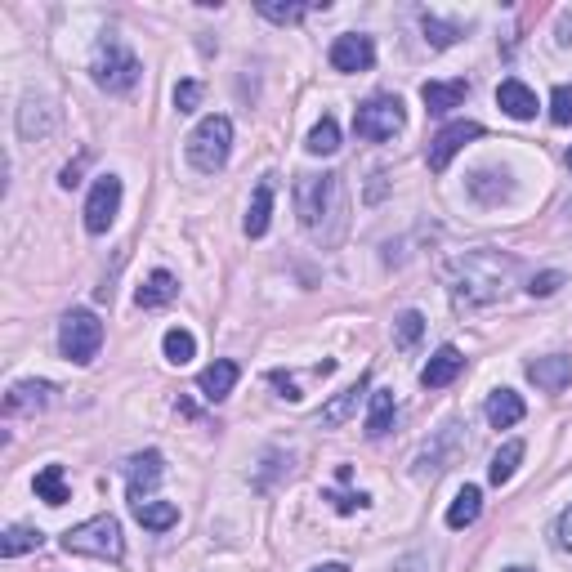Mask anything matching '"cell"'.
Here are the masks:
<instances>
[{"label":"cell","instance_id":"cell-1","mask_svg":"<svg viewBox=\"0 0 572 572\" xmlns=\"http://www.w3.org/2000/svg\"><path fill=\"white\" fill-rule=\"evenodd\" d=\"M295 211H300L304 233L318 246H340L349 228V197L340 175H300L295 184Z\"/></svg>","mask_w":572,"mask_h":572},{"label":"cell","instance_id":"cell-2","mask_svg":"<svg viewBox=\"0 0 572 572\" xmlns=\"http://www.w3.org/2000/svg\"><path fill=\"white\" fill-rule=\"evenodd\" d=\"M510 282V260L497 251H470L461 260H452V300L456 309H479L505 295Z\"/></svg>","mask_w":572,"mask_h":572},{"label":"cell","instance_id":"cell-3","mask_svg":"<svg viewBox=\"0 0 572 572\" xmlns=\"http://www.w3.org/2000/svg\"><path fill=\"white\" fill-rule=\"evenodd\" d=\"M139 72H143L139 54L130 50L121 36H103V41L94 45L90 76H94V85H99V90H108V94H130V90L139 85Z\"/></svg>","mask_w":572,"mask_h":572},{"label":"cell","instance_id":"cell-4","mask_svg":"<svg viewBox=\"0 0 572 572\" xmlns=\"http://www.w3.org/2000/svg\"><path fill=\"white\" fill-rule=\"evenodd\" d=\"M63 550H68V555L112 559V564H117V559L126 555V537H121V523L112 519V514H94V519L63 532Z\"/></svg>","mask_w":572,"mask_h":572},{"label":"cell","instance_id":"cell-5","mask_svg":"<svg viewBox=\"0 0 572 572\" xmlns=\"http://www.w3.org/2000/svg\"><path fill=\"white\" fill-rule=\"evenodd\" d=\"M228 152H233V121L219 117V112L197 121V130L188 135V161H193V170L215 175V170L228 166Z\"/></svg>","mask_w":572,"mask_h":572},{"label":"cell","instance_id":"cell-6","mask_svg":"<svg viewBox=\"0 0 572 572\" xmlns=\"http://www.w3.org/2000/svg\"><path fill=\"white\" fill-rule=\"evenodd\" d=\"M99 345H103V322L94 318L90 309L63 313V322H59V349H63V358L76 362V367H85V362L99 358Z\"/></svg>","mask_w":572,"mask_h":572},{"label":"cell","instance_id":"cell-7","mask_svg":"<svg viewBox=\"0 0 572 572\" xmlns=\"http://www.w3.org/2000/svg\"><path fill=\"white\" fill-rule=\"evenodd\" d=\"M403 126H407V117H403V103H398L394 94H376V99H367L354 112V130H358V139H367V143L394 139Z\"/></svg>","mask_w":572,"mask_h":572},{"label":"cell","instance_id":"cell-8","mask_svg":"<svg viewBox=\"0 0 572 572\" xmlns=\"http://www.w3.org/2000/svg\"><path fill=\"white\" fill-rule=\"evenodd\" d=\"M121 211V179L117 175H99L90 188V197H85V233L103 237L112 228V219Z\"/></svg>","mask_w":572,"mask_h":572},{"label":"cell","instance_id":"cell-9","mask_svg":"<svg viewBox=\"0 0 572 572\" xmlns=\"http://www.w3.org/2000/svg\"><path fill=\"white\" fill-rule=\"evenodd\" d=\"M470 139H483V126H479V121H452V126H443V130L434 135V143H429V170H434V175H443V170L452 166V157H456V152H461Z\"/></svg>","mask_w":572,"mask_h":572},{"label":"cell","instance_id":"cell-10","mask_svg":"<svg viewBox=\"0 0 572 572\" xmlns=\"http://www.w3.org/2000/svg\"><path fill=\"white\" fill-rule=\"evenodd\" d=\"M161 474H166V461H161V452H139L126 461V483H130V505L139 501H152L148 492L161 483Z\"/></svg>","mask_w":572,"mask_h":572},{"label":"cell","instance_id":"cell-11","mask_svg":"<svg viewBox=\"0 0 572 572\" xmlns=\"http://www.w3.org/2000/svg\"><path fill=\"white\" fill-rule=\"evenodd\" d=\"M331 68L336 72H367L371 63H376V45H371V36H336L331 41Z\"/></svg>","mask_w":572,"mask_h":572},{"label":"cell","instance_id":"cell-12","mask_svg":"<svg viewBox=\"0 0 572 572\" xmlns=\"http://www.w3.org/2000/svg\"><path fill=\"white\" fill-rule=\"evenodd\" d=\"M237 376H242V371H237V362H233V358H215L211 367H206L202 376H197V389H202L206 403H224V398L233 394Z\"/></svg>","mask_w":572,"mask_h":572},{"label":"cell","instance_id":"cell-13","mask_svg":"<svg viewBox=\"0 0 572 572\" xmlns=\"http://www.w3.org/2000/svg\"><path fill=\"white\" fill-rule=\"evenodd\" d=\"M461 371H465L461 349H456V345H443L434 358L425 362V371H421V385H425V389H447L456 376H461Z\"/></svg>","mask_w":572,"mask_h":572},{"label":"cell","instance_id":"cell-14","mask_svg":"<svg viewBox=\"0 0 572 572\" xmlns=\"http://www.w3.org/2000/svg\"><path fill=\"white\" fill-rule=\"evenodd\" d=\"M528 380L537 389H546V394H559V389H568V380H572V358H564V354L532 358L528 362Z\"/></svg>","mask_w":572,"mask_h":572},{"label":"cell","instance_id":"cell-15","mask_svg":"<svg viewBox=\"0 0 572 572\" xmlns=\"http://www.w3.org/2000/svg\"><path fill=\"white\" fill-rule=\"evenodd\" d=\"M465 94H470L465 81H425L421 85V103H425V112H434V117H447L452 108H461Z\"/></svg>","mask_w":572,"mask_h":572},{"label":"cell","instance_id":"cell-16","mask_svg":"<svg viewBox=\"0 0 572 572\" xmlns=\"http://www.w3.org/2000/svg\"><path fill=\"white\" fill-rule=\"evenodd\" d=\"M50 398H54V385H50V380H18V385L5 394V412H9V416L36 412V407H50Z\"/></svg>","mask_w":572,"mask_h":572},{"label":"cell","instance_id":"cell-17","mask_svg":"<svg viewBox=\"0 0 572 572\" xmlns=\"http://www.w3.org/2000/svg\"><path fill=\"white\" fill-rule=\"evenodd\" d=\"M497 103H501L505 117H514V121H532V117H537V94H532L523 81H514V76H510V81H501Z\"/></svg>","mask_w":572,"mask_h":572},{"label":"cell","instance_id":"cell-18","mask_svg":"<svg viewBox=\"0 0 572 572\" xmlns=\"http://www.w3.org/2000/svg\"><path fill=\"white\" fill-rule=\"evenodd\" d=\"M362 389H367V376H358L349 389H340V394L331 398V403L318 412V425H322V429H336V425H345L349 416L358 412V398H362Z\"/></svg>","mask_w":572,"mask_h":572},{"label":"cell","instance_id":"cell-19","mask_svg":"<svg viewBox=\"0 0 572 572\" xmlns=\"http://www.w3.org/2000/svg\"><path fill=\"white\" fill-rule=\"evenodd\" d=\"M269 219H273V175H264L255 184V197H251V211H246V237H264L269 233Z\"/></svg>","mask_w":572,"mask_h":572},{"label":"cell","instance_id":"cell-20","mask_svg":"<svg viewBox=\"0 0 572 572\" xmlns=\"http://www.w3.org/2000/svg\"><path fill=\"white\" fill-rule=\"evenodd\" d=\"M179 295V282H175V273H166V269H157L148 282L135 291V304L139 309H161V304H170Z\"/></svg>","mask_w":572,"mask_h":572},{"label":"cell","instance_id":"cell-21","mask_svg":"<svg viewBox=\"0 0 572 572\" xmlns=\"http://www.w3.org/2000/svg\"><path fill=\"white\" fill-rule=\"evenodd\" d=\"M483 412H488V421L497 425V429H510V425H519L523 416H528V407H523V398L514 394V389H497V394L488 398V407H483Z\"/></svg>","mask_w":572,"mask_h":572},{"label":"cell","instance_id":"cell-22","mask_svg":"<svg viewBox=\"0 0 572 572\" xmlns=\"http://www.w3.org/2000/svg\"><path fill=\"white\" fill-rule=\"evenodd\" d=\"M479 510H483V492L474 488V483H465L461 492H456V501L447 505V528H470L474 519H479Z\"/></svg>","mask_w":572,"mask_h":572},{"label":"cell","instance_id":"cell-23","mask_svg":"<svg viewBox=\"0 0 572 572\" xmlns=\"http://www.w3.org/2000/svg\"><path fill=\"white\" fill-rule=\"evenodd\" d=\"M394 389H376L371 394V407H367V438H385L389 425H394Z\"/></svg>","mask_w":572,"mask_h":572},{"label":"cell","instance_id":"cell-24","mask_svg":"<svg viewBox=\"0 0 572 572\" xmlns=\"http://www.w3.org/2000/svg\"><path fill=\"white\" fill-rule=\"evenodd\" d=\"M130 510H135V519L148 532H166L179 523V505H170V501H139V505H130Z\"/></svg>","mask_w":572,"mask_h":572},{"label":"cell","instance_id":"cell-25","mask_svg":"<svg viewBox=\"0 0 572 572\" xmlns=\"http://www.w3.org/2000/svg\"><path fill=\"white\" fill-rule=\"evenodd\" d=\"M523 452H528V447H523V438H510V443H505L501 452L492 456V465H488V479L497 483V488H505V483L514 479V470H519Z\"/></svg>","mask_w":572,"mask_h":572},{"label":"cell","instance_id":"cell-26","mask_svg":"<svg viewBox=\"0 0 572 572\" xmlns=\"http://www.w3.org/2000/svg\"><path fill=\"white\" fill-rule=\"evenodd\" d=\"M36 497H41L45 505H54V510H59L63 501H72L68 479H63V465H45V470L36 474Z\"/></svg>","mask_w":572,"mask_h":572},{"label":"cell","instance_id":"cell-27","mask_svg":"<svg viewBox=\"0 0 572 572\" xmlns=\"http://www.w3.org/2000/svg\"><path fill=\"white\" fill-rule=\"evenodd\" d=\"M161 354H166V362H175V367H188V362L197 358V340H193V331L170 327L166 336H161Z\"/></svg>","mask_w":572,"mask_h":572},{"label":"cell","instance_id":"cell-28","mask_svg":"<svg viewBox=\"0 0 572 572\" xmlns=\"http://www.w3.org/2000/svg\"><path fill=\"white\" fill-rule=\"evenodd\" d=\"M41 528H23V523H18V528H9L5 537H0V555L5 559H18V555H27V550H41Z\"/></svg>","mask_w":572,"mask_h":572},{"label":"cell","instance_id":"cell-29","mask_svg":"<svg viewBox=\"0 0 572 572\" xmlns=\"http://www.w3.org/2000/svg\"><path fill=\"white\" fill-rule=\"evenodd\" d=\"M304 148L313 152V157H331V152L340 148V126H336V117H322L318 126L309 130V143Z\"/></svg>","mask_w":572,"mask_h":572},{"label":"cell","instance_id":"cell-30","mask_svg":"<svg viewBox=\"0 0 572 572\" xmlns=\"http://www.w3.org/2000/svg\"><path fill=\"white\" fill-rule=\"evenodd\" d=\"M313 9H327V0H318V5H278V0H260V14L269 18V23H300L304 14H313Z\"/></svg>","mask_w":572,"mask_h":572},{"label":"cell","instance_id":"cell-31","mask_svg":"<svg viewBox=\"0 0 572 572\" xmlns=\"http://www.w3.org/2000/svg\"><path fill=\"white\" fill-rule=\"evenodd\" d=\"M421 27H425V41L434 45V50H447V45L461 41V27L443 23V18H434V14H421Z\"/></svg>","mask_w":572,"mask_h":572},{"label":"cell","instance_id":"cell-32","mask_svg":"<svg viewBox=\"0 0 572 572\" xmlns=\"http://www.w3.org/2000/svg\"><path fill=\"white\" fill-rule=\"evenodd\" d=\"M421 336H425V318L416 309H407L403 318H398V349H416Z\"/></svg>","mask_w":572,"mask_h":572},{"label":"cell","instance_id":"cell-33","mask_svg":"<svg viewBox=\"0 0 572 572\" xmlns=\"http://www.w3.org/2000/svg\"><path fill=\"white\" fill-rule=\"evenodd\" d=\"M550 121L555 126H572V85H555V94H550Z\"/></svg>","mask_w":572,"mask_h":572},{"label":"cell","instance_id":"cell-34","mask_svg":"<svg viewBox=\"0 0 572 572\" xmlns=\"http://www.w3.org/2000/svg\"><path fill=\"white\" fill-rule=\"evenodd\" d=\"M175 108L179 112H197V108H202V81H179L175 85Z\"/></svg>","mask_w":572,"mask_h":572},{"label":"cell","instance_id":"cell-35","mask_svg":"<svg viewBox=\"0 0 572 572\" xmlns=\"http://www.w3.org/2000/svg\"><path fill=\"white\" fill-rule=\"evenodd\" d=\"M559 286H564V273H559V269H546V273H537V278L528 282V295H537V300H546V295H555Z\"/></svg>","mask_w":572,"mask_h":572},{"label":"cell","instance_id":"cell-36","mask_svg":"<svg viewBox=\"0 0 572 572\" xmlns=\"http://www.w3.org/2000/svg\"><path fill=\"white\" fill-rule=\"evenodd\" d=\"M327 501L336 505L340 514H354V510H362V505H367L371 497H362V492H358V497H354V492H327Z\"/></svg>","mask_w":572,"mask_h":572},{"label":"cell","instance_id":"cell-37","mask_svg":"<svg viewBox=\"0 0 572 572\" xmlns=\"http://www.w3.org/2000/svg\"><path fill=\"white\" fill-rule=\"evenodd\" d=\"M269 380L282 389V398H286V403H300V389H295V380L286 376V371H269Z\"/></svg>","mask_w":572,"mask_h":572},{"label":"cell","instance_id":"cell-38","mask_svg":"<svg viewBox=\"0 0 572 572\" xmlns=\"http://www.w3.org/2000/svg\"><path fill=\"white\" fill-rule=\"evenodd\" d=\"M394 572H429V559L425 555H403L394 564Z\"/></svg>","mask_w":572,"mask_h":572},{"label":"cell","instance_id":"cell-39","mask_svg":"<svg viewBox=\"0 0 572 572\" xmlns=\"http://www.w3.org/2000/svg\"><path fill=\"white\" fill-rule=\"evenodd\" d=\"M559 546L572 550V505H568L564 514H559Z\"/></svg>","mask_w":572,"mask_h":572},{"label":"cell","instance_id":"cell-40","mask_svg":"<svg viewBox=\"0 0 572 572\" xmlns=\"http://www.w3.org/2000/svg\"><path fill=\"white\" fill-rule=\"evenodd\" d=\"M81 161H85V157H81ZM81 161H76V166H63V175H59L63 188H76V184H81Z\"/></svg>","mask_w":572,"mask_h":572},{"label":"cell","instance_id":"cell-41","mask_svg":"<svg viewBox=\"0 0 572 572\" xmlns=\"http://www.w3.org/2000/svg\"><path fill=\"white\" fill-rule=\"evenodd\" d=\"M309 572H349L345 564H318V568H309Z\"/></svg>","mask_w":572,"mask_h":572},{"label":"cell","instance_id":"cell-42","mask_svg":"<svg viewBox=\"0 0 572 572\" xmlns=\"http://www.w3.org/2000/svg\"><path fill=\"white\" fill-rule=\"evenodd\" d=\"M505 572H528V568H505Z\"/></svg>","mask_w":572,"mask_h":572},{"label":"cell","instance_id":"cell-43","mask_svg":"<svg viewBox=\"0 0 572 572\" xmlns=\"http://www.w3.org/2000/svg\"><path fill=\"white\" fill-rule=\"evenodd\" d=\"M568 170H572V148H568Z\"/></svg>","mask_w":572,"mask_h":572}]
</instances>
